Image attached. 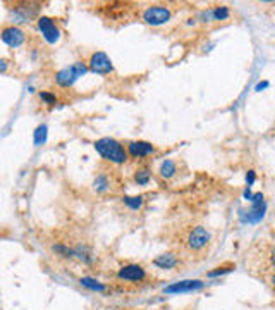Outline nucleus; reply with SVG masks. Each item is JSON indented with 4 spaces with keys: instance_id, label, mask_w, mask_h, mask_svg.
<instances>
[{
    "instance_id": "nucleus-1",
    "label": "nucleus",
    "mask_w": 275,
    "mask_h": 310,
    "mask_svg": "<svg viewBox=\"0 0 275 310\" xmlns=\"http://www.w3.org/2000/svg\"><path fill=\"white\" fill-rule=\"evenodd\" d=\"M95 150L100 154L102 159H105L107 162L110 164H115V166H122L129 160L128 157V152H126V147L121 143L119 140L115 138H100V140L95 141Z\"/></svg>"
},
{
    "instance_id": "nucleus-2",
    "label": "nucleus",
    "mask_w": 275,
    "mask_h": 310,
    "mask_svg": "<svg viewBox=\"0 0 275 310\" xmlns=\"http://www.w3.org/2000/svg\"><path fill=\"white\" fill-rule=\"evenodd\" d=\"M86 72H88V64L84 61H78L72 66H69V68L57 71L55 76H53V80H55V83L61 88H71L72 85L80 80L81 76L86 74Z\"/></svg>"
},
{
    "instance_id": "nucleus-3",
    "label": "nucleus",
    "mask_w": 275,
    "mask_h": 310,
    "mask_svg": "<svg viewBox=\"0 0 275 310\" xmlns=\"http://www.w3.org/2000/svg\"><path fill=\"white\" fill-rule=\"evenodd\" d=\"M9 12H11V24H26V23H31L33 19H38L40 16H38V12H40V4H31V2H21V4H14L11 9H9Z\"/></svg>"
},
{
    "instance_id": "nucleus-4",
    "label": "nucleus",
    "mask_w": 275,
    "mask_h": 310,
    "mask_svg": "<svg viewBox=\"0 0 275 310\" xmlns=\"http://www.w3.org/2000/svg\"><path fill=\"white\" fill-rule=\"evenodd\" d=\"M251 208L248 212L241 210L239 212V217H241V223H260L265 217V210H267V202H265V195L263 193H255L251 195Z\"/></svg>"
},
{
    "instance_id": "nucleus-5",
    "label": "nucleus",
    "mask_w": 275,
    "mask_h": 310,
    "mask_svg": "<svg viewBox=\"0 0 275 310\" xmlns=\"http://www.w3.org/2000/svg\"><path fill=\"white\" fill-rule=\"evenodd\" d=\"M36 28L42 33L43 40L50 45H55L62 36V31L59 28V24L55 23V19L49 17V16H40L36 19Z\"/></svg>"
},
{
    "instance_id": "nucleus-6",
    "label": "nucleus",
    "mask_w": 275,
    "mask_h": 310,
    "mask_svg": "<svg viewBox=\"0 0 275 310\" xmlns=\"http://www.w3.org/2000/svg\"><path fill=\"white\" fill-rule=\"evenodd\" d=\"M211 241V233L203 226H194L186 236V245L191 252H201Z\"/></svg>"
},
{
    "instance_id": "nucleus-7",
    "label": "nucleus",
    "mask_w": 275,
    "mask_h": 310,
    "mask_svg": "<svg viewBox=\"0 0 275 310\" xmlns=\"http://www.w3.org/2000/svg\"><path fill=\"white\" fill-rule=\"evenodd\" d=\"M172 17V11L167 5H150L143 11V21L150 26H162L169 23Z\"/></svg>"
},
{
    "instance_id": "nucleus-8",
    "label": "nucleus",
    "mask_w": 275,
    "mask_h": 310,
    "mask_svg": "<svg viewBox=\"0 0 275 310\" xmlns=\"http://www.w3.org/2000/svg\"><path fill=\"white\" fill-rule=\"evenodd\" d=\"M0 40L5 43V45L12 47V49H17V47L24 45L28 40V34L24 30H21L19 26L14 24H5V26L0 28Z\"/></svg>"
},
{
    "instance_id": "nucleus-9",
    "label": "nucleus",
    "mask_w": 275,
    "mask_h": 310,
    "mask_svg": "<svg viewBox=\"0 0 275 310\" xmlns=\"http://www.w3.org/2000/svg\"><path fill=\"white\" fill-rule=\"evenodd\" d=\"M86 64H88V71L95 72V74L107 76L113 72V64L112 61H110V57L107 55L105 52H102V50L91 53L90 61H88Z\"/></svg>"
},
{
    "instance_id": "nucleus-10",
    "label": "nucleus",
    "mask_w": 275,
    "mask_h": 310,
    "mask_svg": "<svg viewBox=\"0 0 275 310\" xmlns=\"http://www.w3.org/2000/svg\"><path fill=\"white\" fill-rule=\"evenodd\" d=\"M126 152H128V157H132L136 160H141L145 157H150V155L157 154V148H155L153 143L150 141H145V140H134V141H129L126 145Z\"/></svg>"
},
{
    "instance_id": "nucleus-11",
    "label": "nucleus",
    "mask_w": 275,
    "mask_h": 310,
    "mask_svg": "<svg viewBox=\"0 0 275 310\" xmlns=\"http://www.w3.org/2000/svg\"><path fill=\"white\" fill-rule=\"evenodd\" d=\"M117 277L121 281H129V283H140L146 279V271L140 264H128L117 271Z\"/></svg>"
},
{
    "instance_id": "nucleus-12",
    "label": "nucleus",
    "mask_w": 275,
    "mask_h": 310,
    "mask_svg": "<svg viewBox=\"0 0 275 310\" xmlns=\"http://www.w3.org/2000/svg\"><path fill=\"white\" fill-rule=\"evenodd\" d=\"M205 286L203 281L200 279H186V281H179V283H174L170 286L163 288V293L167 295H181V293H193L198 292Z\"/></svg>"
},
{
    "instance_id": "nucleus-13",
    "label": "nucleus",
    "mask_w": 275,
    "mask_h": 310,
    "mask_svg": "<svg viewBox=\"0 0 275 310\" xmlns=\"http://www.w3.org/2000/svg\"><path fill=\"white\" fill-rule=\"evenodd\" d=\"M153 265L159 269H165V271H170V269L178 267L179 265V257L174 252H167V254H162L153 260Z\"/></svg>"
},
{
    "instance_id": "nucleus-14",
    "label": "nucleus",
    "mask_w": 275,
    "mask_h": 310,
    "mask_svg": "<svg viewBox=\"0 0 275 310\" xmlns=\"http://www.w3.org/2000/svg\"><path fill=\"white\" fill-rule=\"evenodd\" d=\"M176 172H178V164H176V160L165 159L162 164H160V169H159L160 178H163V179H172L174 176H176Z\"/></svg>"
},
{
    "instance_id": "nucleus-15",
    "label": "nucleus",
    "mask_w": 275,
    "mask_h": 310,
    "mask_svg": "<svg viewBox=\"0 0 275 310\" xmlns=\"http://www.w3.org/2000/svg\"><path fill=\"white\" fill-rule=\"evenodd\" d=\"M93 188L97 189L98 193L109 191V189L112 188V181H110L109 174H107V172L97 174V178H95V181H93Z\"/></svg>"
},
{
    "instance_id": "nucleus-16",
    "label": "nucleus",
    "mask_w": 275,
    "mask_h": 310,
    "mask_svg": "<svg viewBox=\"0 0 275 310\" xmlns=\"http://www.w3.org/2000/svg\"><path fill=\"white\" fill-rule=\"evenodd\" d=\"M151 181V169L148 166H143L134 171V183L140 186H146Z\"/></svg>"
},
{
    "instance_id": "nucleus-17",
    "label": "nucleus",
    "mask_w": 275,
    "mask_h": 310,
    "mask_svg": "<svg viewBox=\"0 0 275 310\" xmlns=\"http://www.w3.org/2000/svg\"><path fill=\"white\" fill-rule=\"evenodd\" d=\"M80 284L84 288H88V290H91V292H95V293H105L107 292L105 284L100 283V281H97V279H93V277H81Z\"/></svg>"
},
{
    "instance_id": "nucleus-18",
    "label": "nucleus",
    "mask_w": 275,
    "mask_h": 310,
    "mask_svg": "<svg viewBox=\"0 0 275 310\" xmlns=\"http://www.w3.org/2000/svg\"><path fill=\"white\" fill-rule=\"evenodd\" d=\"M122 202L124 205L129 208V210H141V207L145 205V197L143 195H134V197H122Z\"/></svg>"
},
{
    "instance_id": "nucleus-19",
    "label": "nucleus",
    "mask_w": 275,
    "mask_h": 310,
    "mask_svg": "<svg viewBox=\"0 0 275 310\" xmlns=\"http://www.w3.org/2000/svg\"><path fill=\"white\" fill-rule=\"evenodd\" d=\"M72 250H74V257L83 260L84 264H91V262H93V252H91L86 245H78Z\"/></svg>"
},
{
    "instance_id": "nucleus-20",
    "label": "nucleus",
    "mask_w": 275,
    "mask_h": 310,
    "mask_svg": "<svg viewBox=\"0 0 275 310\" xmlns=\"http://www.w3.org/2000/svg\"><path fill=\"white\" fill-rule=\"evenodd\" d=\"M211 21H226L230 17V9L227 5H217V7L210 9Z\"/></svg>"
},
{
    "instance_id": "nucleus-21",
    "label": "nucleus",
    "mask_w": 275,
    "mask_h": 310,
    "mask_svg": "<svg viewBox=\"0 0 275 310\" xmlns=\"http://www.w3.org/2000/svg\"><path fill=\"white\" fill-rule=\"evenodd\" d=\"M52 252L59 257H64V258H74V250L69 248L65 245H61V243H55L52 245Z\"/></svg>"
},
{
    "instance_id": "nucleus-22",
    "label": "nucleus",
    "mask_w": 275,
    "mask_h": 310,
    "mask_svg": "<svg viewBox=\"0 0 275 310\" xmlns=\"http://www.w3.org/2000/svg\"><path fill=\"white\" fill-rule=\"evenodd\" d=\"M47 135H49V128H47V124H40L36 128V131H34V145L36 147H40V145H43L47 141Z\"/></svg>"
},
{
    "instance_id": "nucleus-23",
    "label": "nucleus",
    "mask_w": 275,
    "mask_h": 310,
    "mask_svg": "<svg viewBox=\"0 0 275 310\" xmlns=\"http://www.w3.org/2000/svg\"><path fill=\"white\" fill-rule=\"evenodd\" d=\"M38 97H40V100H42L45 105H55L57 102H59V99H57V95L55 93H52V91H47V90H43V91H40L38 93Z\"/></svg>"
},
{
    "instance_id": "nucleus-24",
    "label": "nucleus",
    "mask_w": 275,
    "mask_h": 310,
    "mask_svg": "<svg viewBox=\"0 0 275 310\" xmlns=\"http://www.w3.org/2000/svg\"><path fill=\"white\" fill-rule=\"evenodd\" d=\"M234 269H236V265H224V267H217L215 271H210L207 276L208 277H219V276H224V274H227V273H232Z\"/></svg>"
},
{
    "instance_id": "nucleus-25",
    "label": "nucleus",
    "mask_w": 275,
    "mask_h": 310,
    "mask_svg": "<svg viewBox=\"0 0 275 310\" xmlns=\"http://www.w3.org/2000/svg\"><path fill=\"white\" fill-rule=\"evenodd\" d=\"M255 181H257V172L255 171H248V174H246V185H248V188H251V185Z\"/></svg>"
},
{
    "instance_id": "nucleus-26",
    "label": "nucleus",
    "mask_w": 275,
    "mask_h": 310,
    "mask_svg": "<svg viewBox=\"0 0 275 310\" xmlns=\"http://www.w3.org/2000/svg\"><path fill=\"white\" fill-rule=\"evenodd\" d=\"M9 68H11V62L7 59H0V72H7Z\"/></svg>"
},
{
    "instance_id": "nucleus-27",
    "label": "nucleus",
    "mask_w": 275,
    "mask_h": 310,
    "mask_svg": "<svg viewBox=\"0 0 275 310\" xmlns=\"http://www.w3.org/2000/svg\"><path fill=\"white\" fill-rule=\"evenodd\" d=\"M251 195H253V193H251V189H249V188H248V186H246L244 193H243V197H244V198H246V200H251Z\"/></svg>"
},
{
    "instance_id": "nucleus-28",
    "label": "nucleus",
    "mask_w": 275,
    "mask_h": 310,
    "mask_svg": "<svg viewBox=\"0 0 275 310\" xmlns=\"http://www.w3.org/2000/svg\"><path fill=\"white\" fill-rule=\"evenodd\" d=\"M268 86H270V83H268V81H263V83L257 85V91H261L263 88H268Z\"/></svg>"
}]
</instances>
